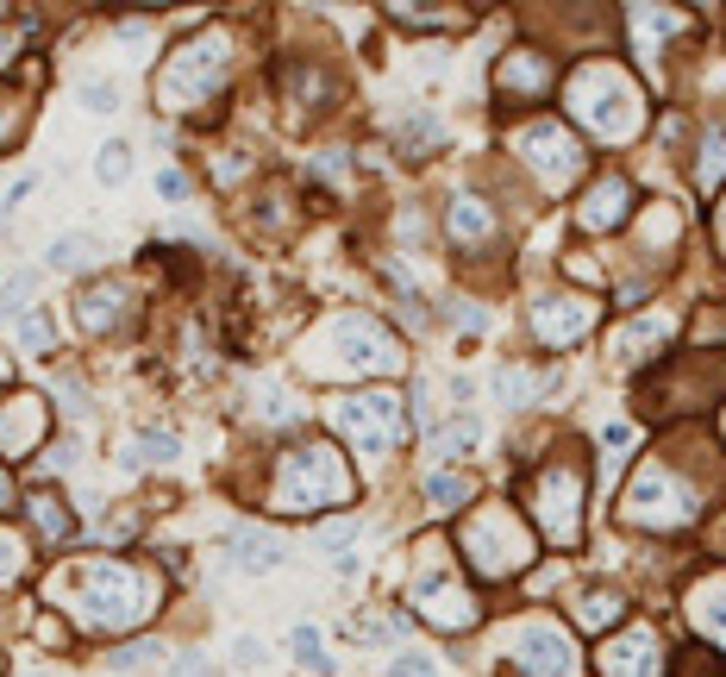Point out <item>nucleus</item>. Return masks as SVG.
Wrapping results in <instances>:
<instances>
[{"label":"nucleus","mask_w":726,"mask_h":677,"mask_svg":"<svg viewBox=\"0 0 726 677\" xmlns=\"http://www.w3.org/2000/svg\"><path fill=\"white\" fill-rule=\"evenodd\" d=\"M163 596H170L163 571H151L145 559H119V552H82L44 571V609L70 615L82 634H138L151 627Z\"/></svg>","instance_id":"nucleus-1"},{"label":"nucleus","mask_w":726,"mask_h":677,"mask_svg":"<svg viewBox=\"0 0 726 677\" xmlns=\"http://www.w3.org/2000/svg\"><path fill=\"white\" fill-rule=\"evenodd\" d=\"M720 496V458L707 440H670L639 458L627 496H620V521L639 533H688Z\"/></svg>","instance_id":"nucleus-2"},{"label":"nucleus","mask_w":726,"mask_h":677,"mask_svg":"<svg viewBox=\"0 0 726 677\" xmlns=\"http://www.w3.org/2000/svg\"><path fill=\"white\" fill-rule=\"evenodd\" d=\"M295 370L307 383L344 389V383H388L407 370L402 332L370 308H332L295 339Z\"/></svg>","instance_id":"nucleus-3"},{"label":"nucleus","mask_w":726,"mask_h":677,"mask_svg":"<svg viewBox=\"0 0 726 677\" xmlns=\"http://www.w3.org/2000/svg\"><path fill=\"white\" fill-rule=\"evenodd\" d=\"M557 95H564L570 126L589 133L595 145H632L651 119L645 82L613 57H576L570 70H564V82H557Z\"/></svg>","instance_id":"nucleus-4"},{"label":"nucleus","mask_w":726,"mask_h":677,"mask_svg":"<svg viewBox=\"0 0 726 677\" xmlns=\"http://www.w3.org/2000/svg\"><path fill=\"white\" fill-rule=\"evenodd\" d=\"M351 503H357V470H351V458L332 440L301 433V440H288L276 452L269 489H264L269 515L301 521V515H332V508H351Z\"/></svg>","instance_id":"nucleus-5"},{"label":"nucleus","mask_w":726,"mask_h":677,"mask_svg":"<svg viewBox=\"0 0 726 677\" xmlns=\"http://www.w3.org/2000/svg\"><path fill=\"white\" fill-rule=\"evenodd\" d=\"M238 76V32L232 25H194L189 39L170 44V57L157 63L151 101L157 114H201L232 88Z\"/></svg>","instance_id":"nucleus-6"},{"label":"nucleus","mask_w":726,"mask_h":677,"mask_svg":"<svg viewBox=\"0 0 726 677\" xmlns=\"http://www.w3.org/2000/svg\"><path fill=\"white\" fill-rule=\"evenodd\" d=\"M451 546L463 552V564H470L482 583H508V578H520V571H533V559H538V533H533V521H526V508L501 503V496L470 508L458 521V533H451Z\"/></svg>","instance_id":"nucleus-7"},{"label":"nucleus","mask_w":726,"mask_h":677,"mask_svg":"<svg viewBox=\"0 0 726 677\" xmlns=\"http://www.w3.org/2000/svg\"><path fill=\"white\" fill-rule=\"evenodd\" d=\"M451 552H458L451 533H420V540H414L407 609H414L426 627H439V634H470L482 621V602H477V590L463 583V564L451 559Z\"/></svg>","instance_id":"nucleus-8"},{"label":"nucleus","mask_w":726,"mask_h":677,"mask_svg":"<svg viewBox=\"0 0 726 677\" xmlns=\"http://www.w3.org/2000/svg\"><path fill=\"white\" fill-rule=\"evenodd\" d=\"M526 521H533L538 540L552 546H583V515H589V465H583V452H552V465L533 470V484H526Z\"/></svg>","instance_id":"nucleus-9"},{"label":"nucleus","mask_w":726,"mask_h":677,"mask_svg":"<svg viewBox=\"0 0 726 677\" xmlns=\"http://www.w3.org/2000/svg\"><path fill=\"white\" fill-rule=\"evenodd\" d=\"M508 157L533 176V189L545 194V201L570 194L576 182L589 176V151H583V138H576L564 119H526V126H514V133H508Z\"/></svg>","instance_id":"nucleus-10"},{"label":"nucleus","mask_w":726,"mask_h":677,"mask_svg":"<svg viewBox=\"0 0 726 677\" xmlns=\"http://www.w3.org/2000/svg\"><path fill=\"white\" fill-rule=\"evenodd\" d=\"M332 426H339V440L357 458H388L407 440L414 421H407V395H395V389H357V395L332 402Z\"/></svg>","instance_id":"nucleus-11"},{"label":"nucleus","mask_w":726,"mask_h":677,"mask_svg":"<svg viewBox=\"0 0 726 677\" xmlns=\"http://www.w3.org/2000/svg\"><path fill=\"white\" fill-rule=\"evenodd\" d=\"M676 332H683V314L676 308H664V302H658V308H632L608 327L601 358H608V370H620V377H639V370H651L664 358Z\"/></svg>","instance_id":"nucleus-12"},{"label":"nucleus","mask_w":726,"mask_h":677,"mask_svg":"<svg viewBox=\"0 0 726 677\" xmlns=\"http://www.w3.org/2000/svg\"><path fill=\"white\" fill-rule=\"evenodd\" d=\"M495 658H501V671L508 677H570L576 671L570 634H564L557 621H538V615L514 621V627L501 634Z\"/></svg>","instance_id":"nucleus-13"},{"label":"nucleus","mask_w":726,"mask_h":677,"mask_svg":"<svg viewBox=\"0 0 726 677\" xmlns=\"http://www.w3.org/2000/svg\"><path fill=\"white\" fill-rule=\"evenodd\" d=\"M595 320H601V302L583 295V289H545L533 308H526V327H533V339L545 351L583 346V339L595 332Z\"/></svg>","instance_id":"nucleus-14"},{"label":"nucleus","mask_w":726,"mask_h":677,"mask_svg":"<svg viewBox=\"0 0 726 677\" xmlns=\"http://www.w3.org/2000/svg\"><path fill=\"white\" fill-rule=\"evenodd\" d=\"M557 82H564V70H557V57L538 51V44H508V51L495 57V101H508V107H538V101H552Z\"/></svg>","instance_id":"nucleus-15"},{"label":"nucleus","mask_w":726,"mask_h":677,"mask_svg":"<svg viewBox=\"0 0 726 677\" xmlns=\"http://www.w3.org/2000/svg\"><path fill=\"white\" fill-rule=\"evenodd\" d=\"M595 671H601V677H670L664 634H658L651 621H627V627H613V634L595 646Z\"/></svg>","instance_id":"nucleus-16"},{"label":"nucleus","mask_w":726,"mask_h":677,"mask_svg":"<svg viewBox=\"0 0 726 677\" xmlns=\"http://www.w3.org/2000/svg\"><path fill=\"white\" fill-rule=\"evenodd\" d=\"M76 327L88 339H126L138 327V283L132 276H95L76 295Z\"/></svg>","instance_id":"nucleus-17"},{"label":"nucleus","mask_w":726,"mask_h":677,"mask_svg":"<svg viewBox=\"0 0 726 677\" xmlns=\"http://www.w3.org/2000/svg\"><path fill=\"white\" fill-rule=\"evenodd\" d=\"M445 239H451L463 257H489V252H501L508 220H501V208L489 201V194L458 189V194H451V208H445Z\"/></svg>","instance_id":"nucleus-18"},{"label":"nucleus","mask_w":726,"mask_h":677,"mask_svg":"<svg viewBox=\"0 0 726 677\" xmlns=\"http://www.w3.org/2000/svg\"><path fill=\"white\" fill-rule=\"evenodd\" d=\"M44 433H51V408L32 389H7L0 395V458L7 465H25L32 452H44Z\"/></svg>","instance_id":"nucleus-19"},{"label":"nucleus","mask_w":726,"mask_h":677,"mask_svg":"<svg viewBox=\"0 0 726 677\" xmlns=\"http://www.w3.org/2000/svg\"><path fill=\"white\" fill-rule=\"evenodd\" d=\"M620 226H632V182L620 170H601L576 201V233L601 239V233H620Z\"/></svg>","instance_id":"nucleus-20"},{"label":"nucleus","mask_w":726,"mask_h":677,"mask_svg":"<svg viewBox=\"0 0 726 677\" xmlns=\"http://www.w3.org/2000/svg\"><path fill=\"white\" fill-rule=\"evenodd\" d=\"M726 383V358H683V364L670 370L664 383H658V395H651V408L658 414H688V408H707L714 402V389Z\"/></svg>","instance_id":"nucleus-21"},{"label":"nucleus","mask_w":726,"mask_h":677,"mask_svg":"<svg viewBox=\"0 0 726 677\" xmlns=\"http://www.w3.org/2000/svg\"><path fill=\"white\" fill-rule=\"evenodd\" d=\"M282 82H288V107H301V114H332L344 95V82L332 76L325 57H288Z\"/></svg>","instance_id":"nucleus-22"},{"label":"nucleus","mask_w":726,"mask_h":677,"mask_svg":"<svg viewBox=\"0 0 726 677\" xmlns=\"http://www.w3.org/2000/svg\"><path fill=\"white\" fill-rule=\"evenodd\" d=\"M632 245H639V257L645 264H658V252H676L683 245V208L670 201V194H658V201H645V208H632Z\"/></svg>","instance_id":"nucleus-23"},{"label":"nucleus","mask_w":726,"mask_h":677,"mask_svg":"<svg viewBox=\"0 0 726 677\" xmlns=\"http://www.w3.org/2000/svg\"><path fill=\"white\" fill-rule=\"evenodd\" d=\"M683 609H688V627H695V634H702L707 646L726 658V571H707V578L688 583Z\"/></svg>","instance_id":"nucleus-24"},{"label":"nucleus","mask_w":726,"mask_h":677,"mask_svg":"<svg viewBox=\"0 0 726 677\" xmlns=\"http://www.w3.org/2000/svg\"><path fill=\"white\" fill-rule=\"evenodd\" d=\"M683 32H688V13H676V7H632L627 13V39L651 70L664 63V44L683 39Z\"/></svg>","instance_id":"nucleus-25"},{"label":"nucleus","mask_w":726,"mask_h":677,"mask_svg":"<svg viewBox=\"0 0 726 677\" xmlns=\"http://www.w3.org/2000/svg\"><path fill=\"white\" fill-rule=\"evenodd\" d=\"M20 508H25V527H32V540H44V546H70V540H76V515H70V503H63L51 484L25 489Z\"/></svg>","instance_id":"nucleus-26"},{"label":"nucleus","mask_w":726,"mask_h":677,"mask_svg":"<svg viewBox=\"0 0 726 677\" xmlns=\"http://www.w3.org/2000/svg\"><path fill=\"white\" fill-rule=\"evenodd\" d=\"M570 621L583 627V634L608 639L613 627H627V596H620L613 583H589V590H576L570 596Z\"/></svg>","instance_id":"nucleus-27"},{"label":"nucleus","mask_w":726,"mask_h":677,"mask_svg":"<svg viewBox=\"0 0 726 677\" xmlns=\"http://www.w3.org/2000/svg\"><path fill=\"white\" fill-rule=\"evenodd\" d=\"M182 458V440H175L170 426H138L132 440L119 445V465L126 470H145V465H175Z\"/></svg>","instance_id":"nucleus-28"},{"label":"nucleus","mask_w":726,"mask_h":677,"mask_svg":"<svg viewBox=\"0 0 726 677\" xmlns=\"http://www.w3.org/2000/svg\"><path fill=\"white\" fill-rule=\"evenodd\" d=\"M388 25L402 32H470V13L463 7H407V0H388Z\"/></svg>","instance_id":"nucleus-29"},{"label":"nucleus","mask_w":726,"mask_h":677,"mask_svg":"<svg viewBox=\"0 0 726 677\" xmlns=\"http://www.w3.org/2000/svg\"><path fill=\"white\" fill-rule=\"evenodd\" d=\"M100 257H107V245H100L95 233H57L51 245H44V264L63 276H82V271H95Z\"/></svg>","instance_id":"nucleus-30"},{"label":"nucleus","mask_w":726,"mask_h":677,"mask_svg":"<svg viewBox=\"0 0 726 677\" xmlns=\"http://www.w3.org/2000/svg\"><path fill=\"white\" fill-rule=\"evenodd\" d=\"M232 552H238V571H276V564H282V533H276V527H238V533H232Z\"/></svg>","instance_id":"nucleus-31"},{"label":"nucleus","mask_w":726,"mask_h":677,"mask_svg":"<svg viewBox=\"0 0 726 677\" xmlns=\"http://www.w3.org/2000/svg\"><path fill=\"white\" fill-rule=\"evenodd\" d=\"M25 578H32V533L0 527V596H7V590H20Z\"/></svg>","instance_id":"nucleus-32"},{"label":"nucleus","mask_w":726,"mask_h":677,"mask_svg":"<svg viewBox=\"0 0 726 677\" xmlns=\"http://www.w3.org/2000/svg\"><path fill=\"white\" fill-rule=\"evenodd\" d=\"M250 226H257L264 239H288V233H295V208H288V189H282V182H264Z\"/></svg>","instance_id":"nucleus-33"},{"label":"nucleus","mask_w":726,"mask_h":677,"mask_svg":"<svg viewBox=\"0 0 726 677\" xmlns=\"http://www.w3.org/2000/svg\"><path fill=\"white\" fill-rule=\"evenodd\" d=\"M477 433H482V421L458 408L445 426H433V433H426V445H433V458H458V452H470V445H477Z\"/></svg>","instance_id":"nucleus-34"},{"label":"nucleus","mask_w":726,"mask_h":677,"mask_svg":"<svg viewBox=\"0 0 726 677\" xmlns=\"http://www.w3.org/2000/svg\"><path fill=\"white\" fill-rule=\"evenodd\" d=\"M695 189L702 194L726 189V133H702V145H695Z\"/></svg>","instance_id":"nucleus-35"},{"label":"nucleus","mask_w":726,"mask_h":677,"mask_svg":"<svg viewBox=\"0 0 726 677\" xmlns=\"http://www.w3.org/2000/svg\"><path fill=\"white\" fill-rule=\"evenodd\" d=\"M13 346L32 351V358L51 351V346H57V320H51L44 308H20V320H13Z\"/></svg>","instance_id":"nucleus-36"},{"label":"nucleus","mask_w":726,"mask_h":677,"mask_svg":"<svg viewBox=\"0 0 726 677\" xmlns=\"http://www.w3.org/2000/svg\"><path fill=\"white\" fill-rule=\"evenodd\" d=\"M470 489H477V484H470L463 470H426L420 496H426L433 508H463V503H470Z\"/></svg>","instance_id":"nucleus-37"},{"label":"nucleus","mask_w":726,"mask_h":677,"mask_svg":"<svg viewBox=\"0 0 726 677\" xmlns=\"http://www.w3.org/2000/svg\"><path fill=\"white\" fill-rule=\"evenodd\" d=\"M439 138H445V126L433 114H414V119H402V126H395V145H402V151H414V157H426V151H439Z\"/></svg>","instance_id":"nucleus-38"},{"label":"nucleus","mask_w":726,"mask_h":677,"mask_svg":"<svg viewBox=\"0 0 726 677\" xmlns=\"http://www.w3.org/2000/svg\"><path fill=\"white\" fill-rule=\"evenodd\" d=\"M533 395H538L533 370H520V364H501L495 370V402L501 408H533Z\"/></svg>","instance_id":"nucleus-39"},{"label":"nucleus","mask_w":726,"mask_h":677,"mask_svg":"<svg viewBox=\"0 0 726 677\" xmlns=\"http://www.w3.org/2000/svg\"><path fill=\"white\" fill-rule=\"evenodd\" d=\"M95 176L107 182V189H119V182H132V145H100L95 151Z\"/></svg>","instance_id":"nucleus-40"},{"label":"nucleus","mask_w":726,"mask_h":677,"mask_svg":"<svg viewBox=\"0 0 726 677\" xmlns=\"http://www.w3.org/2000/svg\"><path fill=\"white\" fill-rule=\"evenodd\" d=\"M76 101H82V114H114V107H119V82L114 76H82L76 82Z\"/></svg>","instance_id":"nucleus-41"},{"label":"nucleus","mask_w":726,"mask_h":677,"mask_svg":"<svg viewBox=\"0 0 726 677\" xmlns=\"http://www.w3.org/2000/svg\"><path fill=\"white\" fill-rule=\"evenodd\" d=\"M288 646H295V665H307V671H332V658H325V639L313 634V627H295V634H288Z\"/></svg>","instance_id":"nucleus-42"},{"label":"nucleus","mask_w":726,"mask_h":677,"mask_svg":"<svg viewBox=\"0 0 726 677\" xmlns=\"http://www.w3.org/2000/svg\"><path fill=\"white\" fill-rule=\"evenodd\" d=\"M151 658H163V646H157V639H126V646H114V653H107V671H138V665H151Z\"/></svg>","instance_id":"nucleus-43"},{"label":"nucleus","mask_w":726,"mask_h":677,"mask_svg":"<svg viewBox=\"0 0 726 677\" xmlns=\"http://www.w3.org/2000/svg\"><path fill=\"white\" fill-rule=\"evenodd\" d=\"M388 677H439V665H433V653H420V646H402V653L388 658Z\"/></svg>","instance_id":"nucleus-44"},{"label":"nucleus","mask_w":726,"mask_h":677,"mask_svg":"<svg viewBox=\"0 0 726 677\" xmlns=\"http://www.w3.org/2000/svg\"><path fill=\"white\" fill-rule=\"evenodd\" d=\"M20 126H25V107H20L13 95H7V88H0V151H7L13 138H20Z\"/></svg>","instance_id":"nucleus-45"},{"label":"nucleus","mask_w":726,"mask_h":677,"mask_svg":"<svg viewBox=\"0 0 726 677\" xmlns=\"http://www.w3.org/2000/svg\"><path fill=\"white\" fill-rule=\"evenodd\" d=\"M601 452H608V465H620V452H632V421H608L601 426Z\"/></svg>","instance_id":"nucleus-46"},{"label":"nucleus","mask_w":726,"mask_h":677,"mask_svg":"<svg viewBox=\"0 0 726 677\" xmlns=\"http://www.w3.org/2000/svg\"><path fill=\"white\" fill-rule=\"evenodd\" d=\"M32 289H39V276H32V271L7 276V283H0V308L13 314V302H32Z\"/></svg>","instance_id":"nucleus-47"},{"label":"nucleus","mask_w":726,"mask_h":677,"mask_svg":"<svg viewBox=\"0 0 726 677\" xmlns=\"http://www.w3.org/2000/svg\"><path fill=\"white\" fill-rule=\"evenodd\" d=\"M157 194H163V201H189V176L182 170H157Z\"/></svg>","instance_id":"nucleus-48"},{"label":"nucleus","mask_w":726,"mask_h":677,"mask_svg":"<svg viewBox=\"0 0 726 677\" xmlns=\"http://www.w3.org/2000/svg\"><path fill=\"white\" fill-rule=\"evenodd\" d=\"M138 533V515H107L100 521V540H132Z\"/></svg>","instance_id":"nucleus-49"},{"label":"nucleus","mask_w":726,"mask_h":677,"mask_svg":"<svg viewBox=\"0 0 726 677\" xmlns=\"http://www.w3.org/2000/svg\"><path fill=\"white\" fill-rule=\"evenodd\" d=\"M232 658H238V665H264V646H257L250 634H238L232 639Z\"/></svg>","instance_id":"nucleus-50"},{"label":"nucleus","mask_w":726,"mask_h":677,"mask_svg":"<svg viewBox=\"0 0 726 677\" xmlns=\"http://www.w3.org/2000/svg\"><path fill=\"white\" fill-rule=\"evenodd\" d=\"M20 44H25V32H20V25H0V63H13V57H20Z\"/></svg>","instance_id":"nucleus-51"},{"label":"nucleus","mask_w":726,"mask_h":677,"mask_svg":"<svg viewBox=\"0 0 726 677\" xmlns=\"http://www.w3.org/2000/svg\"><path fill=\"white\" fill-rule=\"evenodd\" d=\"M458 327H463V332H482V327H489V314H482L477 302H463V308H458Z\"/></svg>","instance_id":"nucleus-52"},{"label":"nucleus","mask_w":726,"mask_h":677,"mask_svg":"<svg viewBox=\"0 0 726 677\" xmlns=\"http://www.w3.org/2000/svg\"><path fill=\"white\" fill-rule=\"evenodd\" d=\"M170 677H207V658H201V653H182Z\"/></svg>","instance_id":"nucleus-53"},{"label":"nucleus","mask_w":726,"mask_h":677,"mask_svg":"<svg viewBox=\"0 0 726 677\" xmlns=\"http://www.w3.org/2000/svg\"><path fill=\"white\" fill-rule=\"evenodd\" d=\"M51 465H57V470H76V440L51 445Z\"/></svg>","instance_id":"nucleus-54"},{"label":"nucleus","mask_w":726,"mask_h":677,"mask_svg":"<svg viewBox=\"0 0 726 677\" xmlns=\"http://www.w3.org/2000/svg\"><path fill=\"white\" fill-rule=\"evenodd\" d=\"M714 245H720V257H726V189H720V201H714Z\"/></svg>","instance_id":"nucleus-55"},{"label":"nucleus","mask_w":726,"mask_h":677,"mask_svg":"<svg viewBox=\"0 0 726 677\" xmlns=\"http://www.w3.org/2000/svg\"><path fill=\"white\" fill-rule=\"evenodd\" d=\"M7 508H13V470L0 465V515H7Z\"/></svg>","instance_id":"nucleus-56"},{"label":"nucleus","mask_w":726,"mask_h":677,"mask_svg":"<svg viewBox=\"0 0 726 677\" xmlns=\"http://www.w3.org/2000/svg\"><path fill=\"white\" fill-rule=\"evenodd\" d=\"M720 440H726V408H720Z\"/></svg>","instance_id":"nucleus-57"}]
</instances>
